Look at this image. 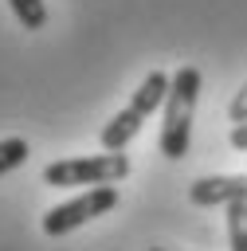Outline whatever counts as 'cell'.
I'll use <instances>...</instances> for the list:
<instances>
[{"label":"cell","instance_id":"obj_1","mask_svg":"<svg viewBox=\"0 0 247 251\" xmlns=\"http://www.w3.org/2000/svg\"><path fill=\"white\" fill-rule=\"evenodd\" d=\"M196 98H200V71L180 67L169 78L165 94V114H161V153L169 161L188 157L192 149V118H196Z\"/></svg>","mask_w":247,"mask_h":251},{"label":"cell","instance_id":"obj_2","mask_svg":"<svg viewBox=\"0 0 247 251\" xmlns=\"http://www.w3.org/2000/svg\"><path fill=\"white\" fill-rule=\"evenodd\" d=\"M165 94H169V75H165V71H149V75L141 78V86L133 90V98L102 126V149L122 153V149L137 137V129L145 126V118H149L157 106H165Z\"/></svg>","mask_w":247,"mask_h":251},{"label":"cell","instance_id":"obj_3","mask_svg":"<svg viewBox=\"0 0 247 251\" xmlns=\"http://www.w3.org/2000/svg\"><path fill=\"white\" fill-rule=\"evenodd\" d=\"M129 176V157L125 153H114V149H102L94 157H67V161H51L43 169V184H55V188H78V184H118Z\"/></svg>","mask_w":247,"mask_h":251},{"label":"cell","instance_id":"obj_4","mask_svg":"<svg viewBox=\"0 0 247 251\" xmlns=\"http://www.w3.org/2000/svg\"><path fill=\"white\" fill-rule=\"evenodd\" d=\"M110 208H118V188H114V184H90V188L78 192L74 200L55 204V208L43 216V231H47L51 239H59V235L90 224L94 216H106Z\"/></svg>","mask_w":247,"mask_h":251},{"label":"cell","instance_id":"obj_5","mask_svg":"<svg viewBox=\"0 0 247 251\" xmlns=\"http://www.w3.org/2000/svg\"><path fill=\"white\" fill-rule=\"evenodd\" d=\"M247 200V176H200L188 184V204L196 208H223Z\"/></svg>","mask_w":247,"mask_h":251},{"label":"cell","instance_id":"obj_6","mask_svg":"<svg viewBox=\"0 0 247 251\" xmlns=\"http://www.w3.org/2000/svg\"><path fill=\"white\" fill-rule=\"evenodd\" d=\"M223 212H227V239H231V251H247V200L223 204Z\"/></svg>","mask_w":247,"mask_h":251},{"label":"cell","instance_id":"obj_7","mask_svg":"<svg viewBox=\"0 0 247 251\" xmlns=\"http://www.w3.org/2000/svg\"><path fill=\"white\" fill-rule=\"evenodd\" d=\"M8 8L16 12L20 27H27V31L47 27V4H43V0H8Z\"/></svg>","mask_w":247,"mask_h":251},{"label":"cell","instance_id":"obj_8","mask_svg":"<svg viewBox=\"0 0 247 251\" xmlns=\"http://www.w3.org/2000/svg\"><path fill=\"white\" fill-rule=\"evenodd\" d=\"M31 157V145L24 137H0V176H8L12 169H20Z\"/></svg>","mask_w":247,"mask_h":251},{"label":"cell","instance_id":"obj_9","mask_svg":"<svg viewBox=\"0 0 247 251\" xmlns=\"http://www.w3.org/2000/svg\"><path fill=\"white\" fill-rule=\"evenodd\" d=\"M227 118L239 126V122H247V82L235 90V98H231V106H227Z\"/></svg>","mask_w":247,"mask_h":251},{"label":"cell","instance_id":"obj_10","mask_svg":"<svg viewBox=\"0 0 247 251\" xmlns=\"http://www.w3.org/2000/svg\"><path fill=\"white\" fill-rule=\"evenodd\" d=\"M231 149H239V153H247V122H239V126H231Z\"/></svg>","mask_w":247,"mask_h":251},{"label":"cell","instance_id":"obj_11","mask_svg":"<svg viewBox=\"0 0 247 251\" xmlns=\"http://www.w3.org/2000/svg\"><path fill=\"white\" fill-rule=\"evenodd\" d=\"M149 251H165V247H149Z\"/></svg>","mask_w":247,"mask_h":251}]
</instances>
